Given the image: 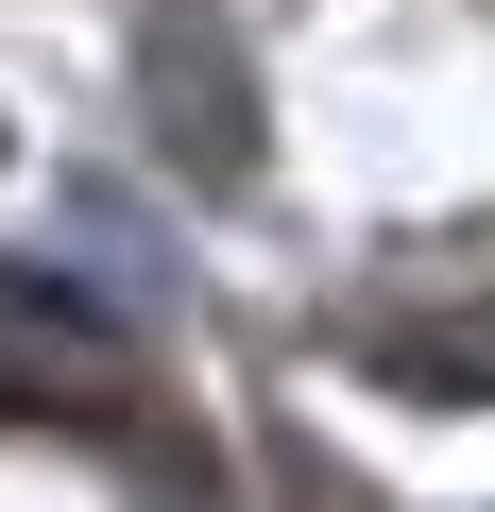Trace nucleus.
<instances>
[{
    "label": "nucleus",
    "instance_id": "nucleus-2",
    "mask_svg": "<svg viewBox=\"0 0 495 512\" xmlns=\"http://www.w3.org/2000/svg\"><path fill=\"white\" fill-rule=\"evenodd\" d=\"M359 376H393V393H495V325H376Z\"/></svg>",
    "mask_w": 495,
    "mask_h": 512
},
{
    "label": "nucleus",
    "instance_id": "nucleus-1",
    "mask_svg": "<svg viewBox=\"0 0 495 512\" xmlns=\"http://www.w3.org/2000/svg\"><path fill=\"white\" fill-rule=\"evenodd\" d=\"M137 120H154V154H171V188H205V205L257 188L274 120H257V69H239L222 0H154V18H137Z\"/></svg>",
    "mask_w": 495,
    "mask_h": 512
}]
</instances>
